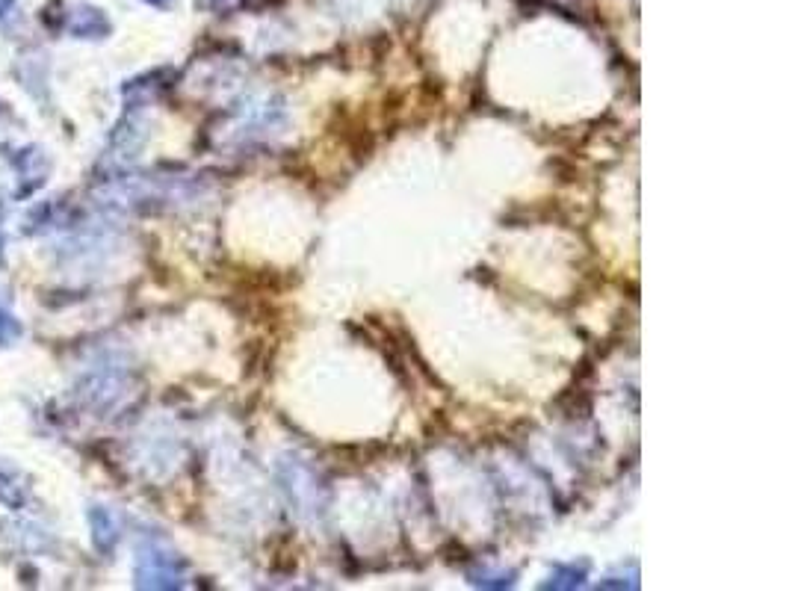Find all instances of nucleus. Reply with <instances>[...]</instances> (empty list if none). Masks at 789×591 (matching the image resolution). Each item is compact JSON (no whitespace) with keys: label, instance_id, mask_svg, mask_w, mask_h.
I'll list each match as a JSON object with an SVG mask.
<instances>
[{"label":"nucleus","instance_id":"obj_1","mask_svg":"<svg viewBox=\"0 0 789 591\" xmlns=\"http://www.w3.org/2000/svg\"><path fill=\"white\" fill-rule=\"evenodd\" d=\"M281 488L287 491L290 503L302 506L299 512H317L320 509V482H317L314 470L305 467L302 461H281Z\"/></svg>","mask_w":789,"mask_h":591},{"label":"nucleus","instance_id":"obj_4","mask_svg":"<svg viewBox=\"0 0 789 591\" xmlns=\"http://www.w3.org/2000/svg\"><path fill=\"white\" fill-rule=\"evenodd\" d=\"M148 3H157V6H160V3H166V0H148Z\"/></svg>","mask_w":789,"mask_h":591},{"label":"nucleus","instance_id":"obj_3","mask_svg":"<svg viewBox=\"0 0 789 591\" xmlns=\"http://www.w3.org/2000/svg\"><path fill=\"white\" fill-rule=\"evenodd\" d=\"M470 583L473 586H482V589H512L515 586V571H476L470 574Z\"/></svg>","mask_w":789,"mask_h":591},{"label":"nucleus","instance_id":"obj_2","mask_svg":"<svg viewBox=\"0 0 789 591\" xmlns=\"http://www.w3.org/2000/svg\"><path fill=\"white\" fill-rule=\"evenodd\" d=\"M589 580V562H571V565H556L550 571V580L541 589H583Z\"/></svg>","mask_w":789,"mask_h":591}]
</instances>
